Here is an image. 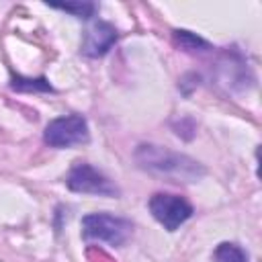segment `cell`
Wrapping results in <instances>:
<instances>
[{"label": "cell", "mask_w": 262, "mask_h": 262, "mask_svg": "<svg viewBox=\"0 0 262 262\" xmlns=\"http://www.w3.org/2000/svg\"><path fill=\"white\" fill-rule=\"evenodd\" d=\"M174 43L184 49V51H199V49H209V43L205 39H201L199 35L186 31V29H176L174 31Z\"/></svg>", "instance_id": "52a82bcc"}, {"label": "cell", "mask_w": 262, "mask_h": 262, "mask_svg": "<svg viewBox=\"0 0 262 262\" xmlns=\"http://www.w3.org/2000/svg\"><path fill=\"white\" fill-rule=\"evenodd\" d=\"M133 231L131 221L106 213H92L82 219V235L86 239L106 242L111 246H123Z\"/></svg>", "instance_id": "7a4b0ae2"}, {"label": "cell", "mask_w": 262, "mask_h": 262, "mask_svg": "<svg viewBox=\"0 0 262 262\" xmlns=\"http://www.w3.org/2000/svg\"><path fill=\"white\" fill-rule=\"evenodd\" d=\"M213 258L215 262H248V254L237 244H229V242L219 244L213 252Z\"/></svg>", "instance_id": "ba28073f"}, {"label": "cell", "mask_w": 262, "mask_h": 262, "mask_svg": "<svg viewBox=\"0 0 262 262\" xmlns=\"http://www.w3.org/2000/svg\"><path fill=\"white\" fill-rule=\"evenodd\" d=\"M53 8H59L63 12H70L78 18H90L96 10V4L92 2H70V4H51Z\"/></svg>", "instance_id": "30bf717a"}, {"label": "cell", "mask_w": 262, "mask_h": 262, "mask_svg": "<svg viewBox=\"0 0 262 262\" xmlns=\"http://www.w3.org/2000/svg\"><path fill=\"white\" fill-rule=\"evenodd\" d=\"M10 86L14 90H20V92H51L53 90L51 84L45 78H20V76H14Z\"/></svg>", "instance_id": "9c48e42d"}, {"label": "cell", "mask_w": 262, "mask_h": 262, "mask_svg": "<svg viewBox=\"0 0 262 262\" xmlns=\"http://www.w3.org/2000/svg\"><path fill=\"white\" fill-rule=\"evenodd\" d=\"M45 143L51 147H72L88 141V123L82 115H63L47 123Z\"/></svg>", "instance_id": "3957f363"}, {"label": "cell", "mask_w": 262, "mask_h": 262, "mask_svg": "<svg viewBox=\"0 0 262 262\" xmlns=\"http://www.w3.org/2000/svg\"><path fill=\"white\" fill-rule=\"evenodd\" d=\"M135 160L139 164V168L168 178L172 182H194L199 180L205 170L199 162H194L188 156L176 154L172 149H166L162 145H154V143H143L135 149Z\"/></svg>", "instance_id": "6da1fadb"}, {"label": "cell", "mask_w": 262, "mask_h": 262, "mask_svg": "<svg viewBox=\"0 0 262 262\" xmlns=\"http://www.w3.org/2000/svg\"><path fill=\"white\" fill-rule=\"evenodd\" d=\"M149 211L154 219L162 223L168 231L178 229L192 215V207L186 199L178 194H168V192H156L149 199Z\"/></svg>", "instance_id": "5b68a950"}, {"label": "cell", "mask_w": 262, "mask_h": 262, "mask_svg": "<svg viewBox=\"0 0 262 262\" xmlns=\"http://www.w3.org/2000/svg\"><path fill=\"white\" fill-rule=\"evenodd\" d=\"M66 184L70 190L82 192V194H98V196H117L119 194V188L100 170H96L94 166L84 164V162H78L70 170Z\"/></svg>", "instance_id": "277c9868"}, {"label": "cell", "mask_w": 262, "mask_h": 262, "mask_svg": "<svg viewBox=\"0 0 262 262\" xmlns=\"http://www.w3.org/2000/svg\"><path fill=\"white\" fill-rule=\"evenodd\" d=\"M117 41V29L106 20H94L82 39V53L88 57L104 55Z\"/></svg>", "instance_id": "8992f818"}]
</instances>
